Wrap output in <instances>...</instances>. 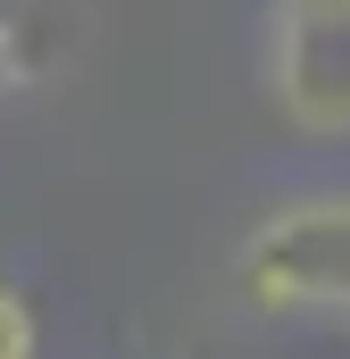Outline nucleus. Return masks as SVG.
I'll return each mask as SVG.
<instances>
[{
  "mask_svg": "<svg viewBox=\"0 0 350 359\" xmlns=\"http://www.w3.org/2000/svg\"><path fill=\"white\" fill-rule=\"evenodd\" d=\"M234 284L259 318L350 326V192H300L267 209L234 251Z\"/></svg>",
  "mask_w": 350,
  "mask_h": 359,
  "instance_id": "1",
  "label": "nucleus"
},
{
  "mask_svg": "<svg viewBox=\"0 0 350 359\" xmlns=\"http://www.w3.org/2000/svg\"><path fill=\"white\" fill-rule=\"evenodd\" d=\"M259 84L309 142H350V0H267Z\"/></svg>",
  "mask_w": 350,
  "mask_h": 359,
  "instance_id": "2",
  "label": "nucleus"
},
{
  "mask_svg": "<svg viewBox=\"0 0 350 359\" xmlns=\"http://www.w3.org/2000/svg\"><path fill=\"white\" fill-rule=\"evenodd\" d=\"M34 351H42V326H34L25 292H8V284H0V359H34Z\"/></svg>",
  "mask_w": 350,
  "mask_h": 359,
  "instance_id": "3",
  "label": "nucleus"
}]
</instances>
